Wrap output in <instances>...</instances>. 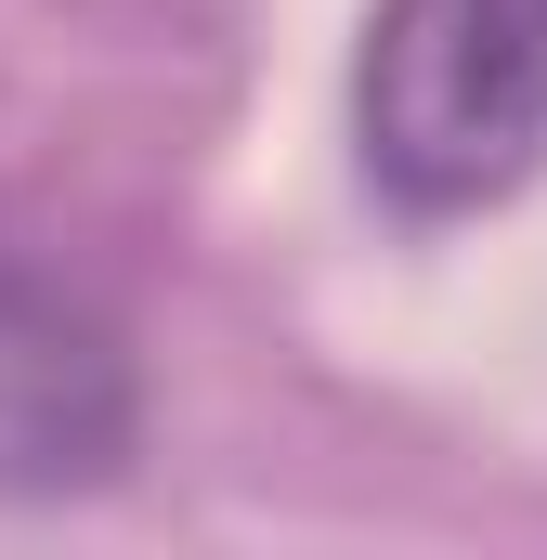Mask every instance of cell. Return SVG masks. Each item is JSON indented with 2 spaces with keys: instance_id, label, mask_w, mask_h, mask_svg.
<instances>
[{
  "instance_id": "7a4b0ae2",
  "label": "cell",
  "mask_w": 547,
  "mask_h": 560,
  "mask_svg": "<svg viewBox=\"0 0 547 560\" xmlns=\"http://www.w3.org/2000/svg\"><path fill=\"white\" fill-rule=\"evenodd\" d=\"M131 443V365L79 287H53L26 248H0V482L66 495L105 482Z\"/></svg>"
},
{
  "instance_id": "6da1fadb",
  "label": "cell",
  "mask_w": 547,
  "mask_h": 560,
  "mask_svg": "<svg viewBox=\"0 0 547 560\" xmlns=\"http://www.w3.org/2000/svg\"><path fill=\"white\" fill-rule=\"evenodd\" d=\"M365 183L405 222H469L547 170V0H365Z\"/></svg>"
}]
</instances>
